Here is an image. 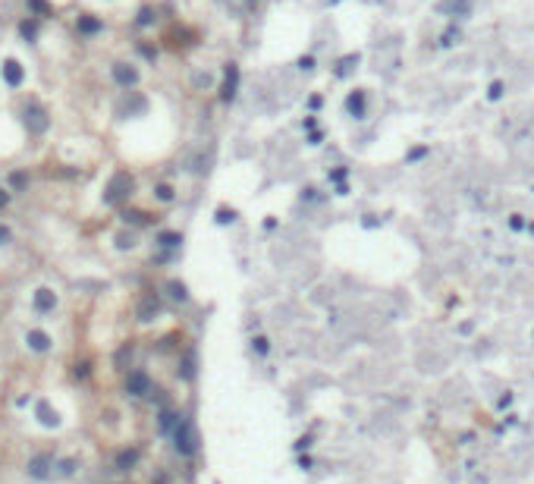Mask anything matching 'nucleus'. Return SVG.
Segmentation results:
<instances>
[{"label": "nucleus", "mask_w": 534, "mask_h": 484, "mask_svg": "<svg viewBox=\"0 0 534 484\" xmlns=\"http://www.w3.org/2000/svg\"><path fill=\"white\" fill-rule=\"evenodd\" d=\"M29 126H32V132H41V129H47V113L38 110V107H29Z\"/></svg>", "instance_id": "20e7f679"}, {"label": "nucleus", "mask_w": 534, "mask_h": 484, "mask_svg": "<svg viewBox=\"0 0 534 484\" xmlns=\"http://www.w3.org/2000/svg\"><path fill=\"white\" fill-rule=\"evenodd\" d=\"M22 35H26V38H35V26H32V22H22Z\"/></svg>", "instance_id": "ddd939ff"}, {"label": "nucleus", "mask_w": 534, "mask_h": 484, "mask_svg": "<svg viewBox=\"0 0 534 484\" xmlns=\"http://www.w3.org/2000/svg\"><path fill=\"white\" fill-rule=\"evenodd\" d=\"M4 79H7V85H22V66H19V60H7L4 63Z\"/></svg>", "instance_id": "f257e3e1"}, {"label": "nucleus", "mask_w": 534, "mask_h": 484, "mask_svg": "<svg viewBox=\"0 0 534 484\" xmlns=\"http://www.w3.org/2000/svg\"><path fill=\"white\" fill-rule=\"evenodd\" d=\"M7 202H10V195L4 192V189H0V208H7Z\"/></svg>", "instance_id": "2eb2a0df"}, {"label": "nucleus", "mask_w": 534, "mask_h": 484, "mask_svg": "<svg viewBox=\"0 0 534 484\" xmlns=\"http://www.w3.org/2000/svg\"><path fill=\"white\" fill-rule=\"evenodd\" d=\"M47 465H51V459H47V456H38V459H32V465H29V475H32V478H47Z\"/></svg>", "instance_id": "423d86ee"}, {"label": "nucleus", "mask_w": 534, "mask_h": 484, "mask_svg": "<svg viewBox=\"0 0 534 484\" xmlns=\"http://www.w3.org/2000/svg\"><path fill=\"white\" fill-rule=\"evenodd\" d=\"M10 186H13V189H22V186H26V173H13V176H10Z\"/></svg>", "instance_id": "9d476101"}, {"label": "nucleus", "mask_w": 534, "mask_h": 484, "mask_svg": "<svg viewBox=\"0 0 534 484\" xmlns=\"http://www.w3.org/2000/svg\"><path fill=\"white\" fill-rule=\"evenodd\" d=\"M29 346L35 352H47V349H51V337H47L44 330H32V334H29Z\"/></svg>", "instance_id": "7ed1b4c3"}, {"label": "nucleus", "mask_w": 534, "mask_h": 484, "mask_svg": "<svg viewBox=\"0 0 534 484\" xmlns=\"http://www.w3.org/2000/svg\"><path fill=\"white\" fill-rule=\"evenodd\" d=\"M79 29L85 32V35H88V32L94 35V32H101V22H98V19H88V16H82V19H79Z\"/></svg>", "instance_id": "1a4fd4ad"}, {"label": "nucleus", "mask_w": 534, "mask_h": 484, "mask_svg": "<svg viewBox=\"0 0 534 484\" xmlns=\"http://www.w3.org/2000/svg\"><path fill=\"white\" fill-rule=\"evenodd\" d=\"M113 76H116V82H120V85H135V79H138V73H135L132 66H126V63H116Z\"/></svg>", "instance_id": "f03ea898"}, {"label": "nucleus", "mask_w": 534, "mask_h": 484, "mask_svg": "<svg viewBox=\"0 0 534 484\" xmlns=\"http://www.w3.org/2000/svg\"><path fill=\"white\" fill-rule=\"evenodd\" d=\"M236 94V66L230 69V76H227V85H223V101H230Z\"/></svg>", "instance_id": "6e6552de"}, {"label": "nucleus", "mask_w": 534, "mask_h": 484, "mask_svg": "<svg viewBox=\"0 0 534 484\" xmlns=\"http://www.w3.org/2000/svg\"><path fill=\"white\" fill-rule=\"evenodd\" d=\"M32 7H35V10H38V13H51V7H47V4H44V0H32Z\"/></svg>", "instance_id": "f8f14e48"}, {"label": "nucleus", "mask_w": 534, "mask_h": 484, "mask_svg": "<svg viewBox=\"0 0 534 484\" xmlns=\"http://www.w3.org/2000/svg\"><path fill=\"white\" fill-rule=\"evenodd\" d=\"M349 110H359L362 113V94H352V98H349Z\"/></svg>", "instance_id": "9b49d317"}, {"label": "nucleus", "mask_w": 534, "mask_h": 484, "mask_svg": "<svg viewBox=\"0 0 534 484\" xmlns=\"http://www.w3.org/2000/svg\"><path fill=\"white\" fill-rule=\"evenodd\" d=\"M35 305H38L41 311H54V305H57V296L51 289H38V296H35Z\"/></svg>", "instance_id": "39448f33"}, {"label": "nucleus", "mask_w": 534, "mask_h": 484, "mask_svg": "<svg viewBox=\"0 0 534 484\" xmlns=\"http://www.w3.org/2000/svg\"><path fill=\"white\" fill-rule=\"evenodd\" d=\"M0 242H10V230L7 227H0Z\"/></svg>", "instance_id": "4468645a"}, {"label": "nucleus", "mask_w": 534, "mask_h": 484, "mask_svg": "<svg viewBox=\"0 0 534 484\" xmlns=\"http://www.w3.org/2000/svg\"><path fill=\"white\" fill-rule=\"evenodd\" d=\"M38 418H41L44 424H51V428L57 424V415H54V409L47 406V403H38Z\"/></svg>", "instance_id": "0eeeda50"}]
</instances>
